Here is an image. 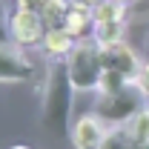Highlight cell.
Here are the masks:
<instances>
[{
    "mask_svg": "<svg viewBox=\"0 0 149 149\" xmlns=\"http://www.w3.org/2000/svg\"><path fill=\"white\" fill-rule=\"evenodd\" d=\"M72 77L66 60H49L46 74H43V89H40V118L43 126L55 135H63L69 129V115H72Z\"/></svg>",
    "mask_w": 149,
    "mask_h": 149,
    "instance_id": "6da1fadb",
    "label": "cell"
},
{
    "mask_svg": "<svg viewBox=\"0 0 149 149\" xmlns=\"http://www.w3.org/2000/svg\"><path fill=\"white\" fill-rule=\"evenodd\" d=\"M69 77H72L74 92H97L100 74H103V55L95 37H80L74 49L66 57Z\"/></svg>",
    "mask_w": 149,
    "mask_h": 149,
    "instance_id": "7a4b0ae2",
    "label": "cell"
},
{
    "mask_svg": "<svg viewBox=\"0 0 149 149\" xmlns=\"http://www.w3.org/2000/svg\"><path fill=\"white\" fill-rule=\"evenodd\" d=\"M146 95L141 92V86L132 80L126 83L120 92L112 95H97V103H95V115L106 123V126H123L135 112H141L146 106Z\"/></svg>",
    "mask_w": 149,
    "mask_h": 149,
    "instance_id": "3957f363",
    "label": "cell"
},
{
    "mask_svg": "<svg viewBox=\"0 0 149 149\" xmlns=\"http://www.w3.org/2000/svg\"><path fill=\"white\" fill-rule=\"evenodd\" d=\"M35 77V60L15 40L0 43V83H26Z\"/></svg>",
    "mask_w": 149,
    "mask_h": 149,
    "instance_id": "277c9868",
    "label": "cell"
},
{
    "mask_svg": "<svg viewBox=\"0 0 149 149\" xmlns=\"http://www.w3.org/2000/svg\"><path fill=\"white\" fill-rule=\"evenodd\" d=\"M9 29H12V40L23 46V49H35L43 43V37H46V20L40 12H29V9H17L15 15H12V23H9Z\"/></svg>",
    "mask_w": 149,
    "mask_h": 149,
    "instance_id": "5b68a950",
    "label": "cell"
},
{
    "mask_svg": "<svg viewBox=\"0 0 149 149\" xmlns=\"http://www.w3.org/2000/svg\"><path fill=\"white\" fill-rule=\"evenodd\" d=\"M100 55H103V69L120 72L123 77H129V80H135L141 74V69H143V57L138 55V49L132 43H126V40L100 49Z\"/></svg>",
    "mask_w": 149,
    "mask_h": 149,
    "instance_id": "8992f818",
    "label": "cell"
},
{
    "mask_svg": "<svg viewBox=\"0 0 149 149\" xmlns=\"http://www.w3.org/2000/svg\"><path fill=\"white\" fill-rule=\"evenodd\" d=\"M106 132H109V126L95 112L83 115L72 126V143H74V149H100L103 141H106Z\"/></svg>",
    "mask_w": 149,
    "mask_h": 149,
    "instance_id": "52a82bcc",
    "label": "cell"
},
{
    "mask_svg": "<svg viewBox=\"0 0 149 149\" xmlns=\"http://www.w3.org/2000/svg\"><path fill=\"white\" fill-rule=\"evenodd\" d=\"M74 40L63 26H57V29H46V37H43V43H40V49H43V55L49 57V60H66L69 52L74 49Z\"/></svg>",
    "mask_w": 149,
    "mask_h": 149,
    "instance_id": "ba28073f",
    "label": "cell"
},
{
    "mask_svg": "<svg viewBox=\"0 0 149 149\" xmlns=\"http://www.w3.org/2000/svg\"><path fill=\"white\" fill-rule=\"evenodd\" d=\"M129 35V17H118V20H109V23H97L92 29V37L97 40L100 49L106 46H115V43H123Z\"/></svg>",
    "mask_w": 149,
    "mask_h": 149,
    "instance_id": "9c48e42d",
    "label": "cell"
},
{
    "mask_svg": "<svg viewBox=\"0 0 149 149\" xmlns=\"http://www.w3.org/2000/svg\"><path fill=\"white\" fill-rule=\"evenodd\" d=\"M63 29L80 40V37H92V29H95V20H92V12L89 9H80V6H72L63 17Z\"/></svg>",
    "mask_w": 149,
    "mask_h": 149,
    "instance_id": "30bf717a",
    "label": "cell"
},
{
    "mask_svg": "<svg viewBox=\"0 0 149 149\" xmlns=\"http://www.w3.org/2000/svg\"><path fill=\"white\" fill-rule=\"evenodd\" d=\"M123 129L129 132V138L138 146H149V103L141 112H135L129 120L123 123Z\"/></svg>",
    "mask_w": 149,
    "mask_h": 149,
    "instance_id": "8fae6325",
    "label": "cell"
},
{
    "mask_svg": "<svg viewBox=\"0 0 149 149\" xmlns=\"http://www.w3.org/2000/svg\"><path fill=\"white\" fill-rule=\"evenodd\" d=\"M126 40H132V46L138 49V55L143 60H149V20H129Z\"/></svg>",
    "mask_w": 149,
    "mask_h": 149,
    "instance_id": "7c38bea8",
    "label": "cell"
},
{
    "mask_svg": "<svg viewBox=\"0 0 149 149\" xmlns=\"http://www.w3.org/2000/svg\"><path fill=\"white\" fill-rule=\"evenodd\" d=\"M118 17H126V3H120V0H100V3L92 9V20H95V26H97V23L118 20Z\"/></svg>",
    "mask_w": 149,
    "mask_h": 149,
    "instance_id": "4fadbf2b",
    "label": "cell"
},
{
    "mask_svg": "<svg viewBox=\"0 0 149 149\" xmlns=\"http://www.w3.org/2000/svg\"><path fill=\"white\" fill-rule=\"evenodd\" d=\"M135 146H138V143L129 138V132L123 129V126H109L106 141H103L100 149H135Z\"/></svg>",
    "mask_w": 149,
    "mask_h": 149,
    "instance_id": "5bb4252c",
    "label": "cell"
},
{
    "mask_svg": "<svg viewBox=\"0 0 149 149\" xmlns=\"http://www.w3.org/2000/svg\"><path fill=\"white\" fill-rule=\"evenodd\" d=\"M126 83H132L129 77H123L120 72H112V69H103L100 74V83H97V95H112V92H120Z\"/></svg>",
    "mask_w": 149,
    "mask_h": 149,
    "instance_id": "9a60e30c",
    "label": "cell"
},
{
    "mask_svg": "<svg viewBox=\"0 0 149 149\" xmlns=\"http://www.w3.org/2000/svg\"><path fill=\"white\" fill-rule=\"evenodd\" d=\"M9 23H12V15H9V9H6V3L0 0V43H6V40H12V29H9Z\"/></svg>",
    "mask_w": 149,
    "mask_h": 149,
    "instance_id": "2e32d148",
    "label": "cell"
},
{
    "mask_svg": "<svg viewBox=\"0 0 149 149\" xmlns=\"http://www.w3.org/2000/svg\"><path fill=\"white\" fill-rule=\"evenodd\" d=\"M135 83L141 86V92L146 95V100H149V60L143 63V69H141V74L135 77Z\"/></svg>",
    "mask_w": 149,
    "mask_h": 149,
    "instance_id": "e0dca14e",
    "label": "cell"
},
{
    "mask_svg": "<svg viewBox=\"0 0 149 149\" xmlns=\"http://www.w3.org/2000/svg\"><path fill=\"white\" fill-rule=\"evenodd\" d=\"M43 3H46V0H15L17 9H29V12H40Z\"/></svg>",
    "mask_w": 149,
    "mask_h": 149,
    "instance_id": "ac0fdd59",
    "label": "cell"
},
{
    "mask_svg": "<svg viewBox=\"0 0 149 149\" xmlns=\"http://www.w3.org/2000/svg\"><path fill=\"white\" fill-rule=\"evenodd\" d=\"M97 3H100V0H72V6H80V9H89V12H92V9L97 6Z\"/></svg>",
    "mask_w": 149,
    "mask_h": 149,
    "instance_id": "d6986e66",
    "label": "cell"
},
{
    "mask_svg": "<svg viewBox=\"0 0 149 149\" xmlns=\"http://www.w3.org/2000/svg\"><path fill=\"white\" fill-rule=\"evenodd\" d=\"M9 149H32V146H23V143H17V146H9Z\"/></svg>",
    "mask_w": 149,
    "mask_h": 149,
    "instance_id": "ffe728a7",
    "label": "cell"
},
{
    "mask_svg": "<svg viewBox=\"0 0 149 149\" xmlns=\"http://www.w3.org/2000/svg\"><path fill=\"white\" fill-rule=\"evenodd\" d=\"M120 3H126V6H129V3H132V0H120Z\"/></svg>",
    "mask_w": 149,
    "mask_h": 149,
    "instance_id": "44dd1931",
    "label": "cell"
}]
</instances>
